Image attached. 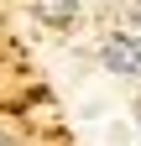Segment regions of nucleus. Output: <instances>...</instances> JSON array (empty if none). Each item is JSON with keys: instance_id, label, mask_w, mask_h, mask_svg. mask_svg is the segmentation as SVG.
<instances>
[{"instance_id": "nucleus-1", "label": "nucleus", "mask_w": 141, "mask_h": 146, "mask_svg": "<svg viewBox=\"0 0 141 146\" xmlns=\"http://www.w3.org/2000/svg\"><path fill=\"white\" fill-rule=\"evenodd\" d=\"M104 68L120 73V78H131V73H141V42L131 31H115L110 42H104Z\"/></svg>"}, {"instance_id": "nucleus-2", "label": "nucleus", "mask_w": 141, "mask_h": 146, "mask_svg": "<svg viewBox=\"0 0 141 146\" xmlns=\"http://www.w3.org/2000/svg\"><path fill=\"white\" fill-rule=\"evenodd\" d=\"M31 16L47 21V26H68L78 16V0H31Z\"/></svg>"}]
</instances>
